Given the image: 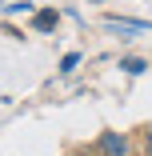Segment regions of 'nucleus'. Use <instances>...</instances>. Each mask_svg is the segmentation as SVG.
Returning a JSON list of instances; mask_svg holds the SVG:
<instances>
[{"label": "nucleus", "mask_w": 152, "mask_h": 156, "mask_svg": "<svg viewBox=\"0 0 152 156\" xmlns=\"http://www.w3.org/2000/svg\"><path fill=\"white\" fill-rule=\"evenodd\" d=\"M144 156H152V128H148V136H144Z\"/></svg>", "instance_id": "39448f33"}, {"label": "nucleus", "mask_w": 152, "mask_h": 156, "mask_svg": "<svg viewBox=\"0 0 152 156\" xmlns=\"http://www.w3.org/2000/svg\"><path fill=\"white\" fill-rule=\"evenodd\" d=\"M56 20H60V16H56L52 8H44V12H36V16H32V28H36V32H52Z\"/></svg>", "instance_id": "f257e3e1"}, {"label": "nucleus", "mask_w": 152, "mask_h": 156, "mask_svg": "<svg viewBox=\"0 0 152 156\" xmlns=\"http://www.w3.org/2000/svg\"><path fill=\"white\" fill-rule=\"evenodd\" d=\"M100 148L112 152V156H124V136H112V132H108V136L100 140Z\"/></svg>", "instance_id": "f03ea898"}, {"label": "nucleus", "mask_w": 152, "mask_h": 156, "mask_svg": "<svg viewBox=\"0 0 152 156\" xmlns=\"http://www.w3.org/2000/svg\"><path fill=\"white\" fill-rule=\"evenodd\" d=\"M120 68H124V72H132V76H140V72H144V60L128 56V60H120Z\"/></svg>", "instance_id": "7ed1b4c3"}, {"label": "nucleus", "mask_w": 152, "mask_h": 156, "mask_svg": "<svg viewBox=\"0 0 152 156\" xmlns=\"http://www.w3.org/2000/svg\"><path fill=\"white\" fill-rule=\"evenodd\" d=\"M76 64H80V56H76V52H68V56H64V60H60V72H72V68H76Z\"/></svg>", "instance_id": "20e7f679"}]
</instances>
